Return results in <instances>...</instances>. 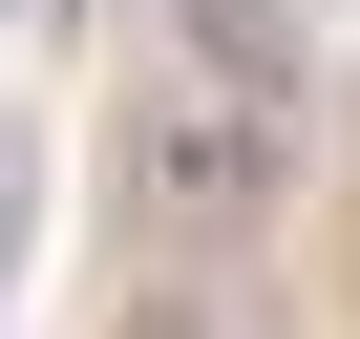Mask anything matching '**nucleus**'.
Returning a JSON list of instances; mask_svg holds the SVG:
<instances>
[{
    "label": "nucleus",
    "instance_id": "f257e3e1",
    "mask_svg": "<svg viewBox=\"0 0 360 339\" xmlns=\"http://www.w3.org/2000/svg\"><path fill=\"white\" fill-rule=\"evenodd\" d=\"M276 191H297V106H276V85L169 64V85L127 106V212H148L169 255H255V234H276Z\"/></svg>",
    "mask_w": 360,
    "mask_h": 339
},
{
    "label": "nucleus",
    "instance_id": "f03ea898",
    "mask_svg": "<svg viewBox=\"0 0 360 339\" xmlns=\"http://www.w3.org/2000/svg\"><path fill=\"white\" fill-rule=\"evenodd\" d=\"M127 339H233V297H212V276H169V297H148Z\"/></svg>",
    "mask_w": 360,
    "mask_h": 339
}]
</instances>
